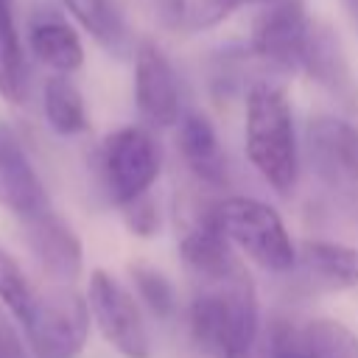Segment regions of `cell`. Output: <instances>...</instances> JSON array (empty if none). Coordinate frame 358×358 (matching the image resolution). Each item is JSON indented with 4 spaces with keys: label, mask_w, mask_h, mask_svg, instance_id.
Returning <instances> with one entry per match:
<instances>
[{
    "label": "cell",
    "mask_w": 358,
    "mask_h": 358,
    "mask_svg": "<svg viewBox=\"0 0 358 358\" xmlns=\"http://www.w3.org/2000/svg\"><path fill=\"white\" fill-rule=\"evenodd\" d=\"M190 338L207 358H257L260 308L255 282L235 255L224 266L190 274Z\"/></svg>",
    "instance_id": "obj_1"
},
{
    "label": "cell",
    "mask_w": 358,
    "mask_h": 358,
    "mask_svg": "<svg viewBox=\"0 0 358 358\" xmlns=\"http://www.w3.org/2000/svg\"><path fill=\"white\" fill-rule=\"evenodd\" d=\"M246 154L280 196L294 193L299 176L294 115L285 90L268 78H257L246 90Z\"/></svg>",
    "instance_id": "obj_2"
},
{
    "label": "cell",
    "mask_w": 358,
    "mask_h": 358,
    "mask_svg": "<svg viewBox=\"0 0 358 358\" xmlns=\"http://www.w3.org/2000/svg\"><path fill=\"white\" fill-rule=\"evenodd\" d=\"M227 238L260 268L282 274L296 263V246L274 207L257 199L232 196L213 207Z\"/></svg>",
    "instance_id": "obj_3"
},
{
    "label": "cell",
    "mask_w": 358,
    "mask_h": 358,
    "mask_svg": "<svg viewBox=\"0 0 358 358\" xmlns=\"http://www.w3.org/2000/svg\"><path fill=\"white\" fill-rule=\"evenodd\" d=\"M90 319L87 296L67 282H56V288L39 291L34 310L20 327L28 336L34 358H78L90 336Z\"/></svg>",
    "instance_id": "obj_4"
},
{
    "label": "cell",
    "mask_w": 358,
    "mask_h": 358,
    "mask_svg": "<svg viewBox=\"0 0 358 358\" xmlns=\"http://www.w3.org/2000/svg\"><path fill=\"white\" fill-rule=\"evenodd\" d=\"M159 165H162L159 145L140 126H123L112 131L98 154L101 182L106 187V196L117 207L148 193V187L159 173Z\"/></svg>",
    "instance_id": "obj_5"
},
{
    "label": "cell",
    "mask_w": 358,
    "mask_h": 358,
    "mask_svg": "<svg viewBox=\"0 0 358 358\" xmlns=\"http://www.w3.org/2000/svg\"><path fill=\"white\" fill-rule=\"evenodd\" d=\"M316 22L305 14L302 0H268L252 22L249 53L282 73H302Z\"/></svg>",
    "instance_id": "obj_6"
},
{
    "label": "cell",
    "mask_w": 358,
    "mask_h": 358,
    "mask_svg": "<svg viewBox=\"0 0 358 358\" xmlns=\"http://www.w3.org/2000/svg\"><path fill=\"white\" fill-rule=\"evenodd\" d=\"M87 305L101 336L123 358H151V338L134 296L103 268L90 274Z\"/></svg>",
    "instance_id": "obj_7"
},
{
    "label": "cell",
    "mask_w": 358,
    "mask_h": 358,
    "mask_svg": "<svg viewBox=\"0 0 358 358\" xmlns=\"http://www.w3.org/2000/svg\"><path fill=\"white\" fill-rule=\"evenodd\" d=\"M308 157L313 173L336 193L358 199V129L322 115L308 123Z\"/></svg>",
    "instance_id": "obj_8"
},
{
    "label": "cell",
    "mask_w": 358,
    "mask_h": 358,
    "mask_svg": "<svg viewBox=\"0 0 358 358\" xmlns=\"http://www.w3.org/2000/svg\"><path fill=\"white\" fill-rule=\"evenodd\" d=\"M268 358H358V336L336 319L305 324L274 319L268 327Z\"/></svg>",
    "instance_id": "obj_9"
},
{
    "label": "cell",
    "mask_w": 358,
    "mask_h": 358,
    "mask_svg": "<svg viewBox=\"0 0 358 358\" xmlns=\"http://www.w3.org/2000/svg\"><path fill=\"white\" fill-rule=\"evenodd\" d=\"M22 229H25V243L36 257V263L42 266V271L56 282L73 285L84 266V246L76 229L50 207L22 218Z\"/></svg>",
    "instance_id": "obj_10"
},
{
    "label": "cell",
    "mask_w": 358,
    "mask_h": 358,
    "mask_svg": "<svg viewBox=\"0 0 358 358\" xmlns=\"http://www.w3.org/2000/svg\"><path fill=\"white\" fill-rule=\"evenodd\" d=\"M134 103L140 117L159 129L176 126L182 115L176 73L154 42H143L134 50Z\"/></svg>",
    "instance_id": "obj_11"
},
{
    "label": "cell",
    "mask_w": 358,
    "mask_h": 358,
    "mask_svg": "<svg viewBox=\"0 0 358 358\" xmlns=\"http://www.w3.org/2000/svg\"><path fill=\"white\" fill-rule=\"evenodd\" d=\"M0 204L20 221L42 213L48 204V190L34 171L28 154L17 137L0 123Z\"/></svg>",
    "instance_id": "obj_12"
},
{
    "label": "cell",
    "mask_w": 358,
    "mask_h": 358,
    "mask_svg": "<svg viewBox=\"0 0 358 358\" xmlns=\"http://www.w3.org/2000/svg\"><path fill=\"white\" fill-rule=\"evenodd\" d=\"M176 126V145L187 171L201 185L224 187L229 182V162L213 123L201 112H182Z\"/></svg>",
    "instance_id": "obj_13"
},
{
    "label": "cell",
    "mask_w": 358,
    "mask_h": 358,
    "mask_svg": "<svg viewBox=\"0 0 358 358\" xmlns=\"http://www.w3.org/2000/svg\"><path fill=\"white\" fill-rule=\"evenodd\" d=\"M296 263L305 274L324 288H355L358 285V249L336 241H305L296 249Z\"/></svg>",
    "instance_id": "obj_14"
},
{
    "label": "cell",
    "mask_w": 358,
    "mask_h": 358,
    "mask_svg": "<svg viewBox=\"0 0 358 358\" xmlns=\"http://www.w3.org/2000/svg\"><path fill=\"white\" fill-rule=\"evenodd\" d=\"M31 50L34 56L50 67L53 73H73L81 67L84 62V48H81V39L78 34L56 14L45 11V14H36L31 20Z\"/></svg>",
    "instance_id": "obj_15"
},
{
    "label": "cell",
    "mask_w": 358,
    "mask_h": 358,
    "mask_svg": "<svg viewBox=\"0 0 358 358\" xmlns=\"http://www.w3.org/2000/svg\"><path fill=\"white\" fill-rule=\"evenodd\" d=\"M302 73H308L316 84H322L327 92H333L341 101H352V95H355V84H352L344 50L338 45V39L333 36V31H327L322 25L313 28V39H310V50H308Z\"/></svg>",
    "instance_id": "obj_16"
},
{
    "label": "cell",
    "mask_w": 358,
    "mask_h": 358,
    "mask_svg": "<svg viewBox=\"0 0 358 358\" xmlns=\"http://www.w3.org/2000/svg\"><path fill=\"white\" fill-rule=\"evenodd\" d=\"M78 25L112 56H126L131 48L126 22L112 0H62Z\"/></svg>",
    "instance_id": "obj_17"
},
{
    "label": "cell",
    "mask_w": 358,
    "mask_h": 358,
    "mask_svg": "<svg viewBox=\"0 0 358 358\" xmlns=\"http://www.w3.org/2000/svg\"><path fill=\"white\" fill-rule=\"evenodd\" d=\"M0 95L22 103L28 95V67L14 25V0H0Z\"/></svg>",
    "instance_id": "obj_18"
},
{
    "label": "cell",
    "mask_w": 358,
    "mask_h": 358,
    "mask_svg": "<svg viewBox=\"0 0 358 358\" xmlns=\"http://www.w3.org/2000/svg\"><path fill=\"white\" fill-rule=\"evenodd\" d=\"M42 106H45L48 126L56 134L73 137V134H81L87 129V106H84V98H81L78 87L64 73H56V76H50L45 81Z\"/></svg>",
    "instance_id": "obj_19"
},
{
    "label": "cell",
    "mask_w": 358,
    "mask_h": 358,
    "mask_svg": "<svg viewBox=\"0 0 358 358\" xmlns=\"http://www.w3.org/2000/svg\"><path fill=\"white\" fill-rule=\"evenodd\" d=\"M36 296H39V288L31 282L22 266L0 246V305L14 316V322L22 324L34 310Z\"/></svg>",
    "instance_id": "obj_20"
},
{
    "label": "cell",
    "mask_w": 358,
    "mask_h": 358,
    "mask_svg": "<svg viewBox=\"0 0 358 358\" xmlns=\"http://www.w3.org/2000/svg\"><path fill=\"white\" fill-rule=\"evenodd\" d=\"M129 274H131V282L140 294V299L148 305V310L157 316V319H171L176 313V288L173 282L151 263H131L129 266Z\"/></svg>",
    "instance_id": "obj_21"
},
{
    "label": "cell",
    "mask_w": 358,
    "mask_h": 358,
    "mask_svg": "<svg viewBox=\"0 0 358 358\" xmlns=\"http://www.w3.org/2000/svg\"><path fill=\"white\" fill-rule=\"evenodd\" d=\"M268 0H185V25L187 31H207L224 22L243 6H263Z\"/></svg>",
    "instance_id": "obj_22"
},
{
    "label": "cell",
    "mask_w": 358,
    "mask_h": 358,
    "mask_svg": "<svg viewBox=\"0 0 358 358\" xmlns=\"http://www.w3.org/2000/svg\"><path fill=\"white\" fill-rule=\"evenodd\" d=\"M123 210V218H126V227L140 235V238H151L157 229H159V210H157V201L143 193L137 199H131L129 204L120 207Z\"/></svg>",
    "instance_id": "obj_23"
},
{
    "label": "cell",
    "mask_w": 358,
    "mask_h": 358,
    "mask_svg": "<svg viewBox=\"0 0 358 358\" xmlns=\"http://www.w3.org/2000/svg\"><path fill=\"white\" fill-rule=\"evenodd\" d=\"M159 28L179 31L185 25V0H134Z\"/></svg>",
    "instance_id": "obj_24"
},
{
    "label": "cell",
    "mask_w": 358,
    "mask_h": 358,
    "mask_svg": "<svg viewBox=\"0 0 358 358\" xmlns=\"http://www.w3.org/2000/svg\"><path fill=\"white\" fill-rule=\"evenodd\" d=\"M14 316L0 305V358H28L25 347H22V338L11 322Z\"/></svg>",
    "instance_id": "obj_25"
},
{
    "label": "cell",
    "mask_w": 358,
    "mask_h": 358,
    "mask_svg": "<svg viewBox=\"0 0 358 358\" xmlns=\"http://www.w3.org/2000/svg\"><path fill=\"white\" fill-rule=\"evenodd\" d=\"M341 6H344V11H347L350 22L358 28V0H341Z\"/></svg>",
    "instance_id": "obj_26"
}]
</instances>
